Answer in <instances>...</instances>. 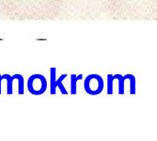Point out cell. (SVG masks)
Wrapping results in <instances>:
<instances>
[{"label": "cell", "mask_w": 157, "mask_h": 141, "mask_svg": "<svg viewBox=\"0 0 157 141\" xmlns=\"http://www.w3.org/2000/svg\"><path fill=\"white\" fill-rule=\"evenodd\" d=\"M84 86L86 93L95 95L102 92L104 88V82L100 76L97 74H90L86 78Z\"/></svg>", "instance_id": "cell-3"}, {"label": "cell", "mask_w": 157, "mask_h": 141, "mask_svg": "<svg viewBox=\"0 0 157 141\" xmlns=\"http://www.w3.org/2000/svg\"><path fill=\"white\" fill-rule=\"evenodd\" d=\"M56 69L51 68V95L56 94Z\"/></svg>", "instance_id": "cell-5"}, {"label": "cell", "mask_w": 157, "mask_h": 141, "mask_svg": "<svg viewBox=\"0 0 157 141\" xmlns=\"http://www.w3.org/2000/svg\"><path fill=\"white\" fill-rule=\"evenodd\" d=\"M82 78V76L80 75V76H78V77H76L75 75H72L71 76V80H72V83H71V94H73V95H75V93H76V91H75V84H76V82L79 80V79H81Z\"/></svg>", "instance_id": "cell-8"}, {"label": "cell", "mask_w": 157, "mask_h": 141, "mask_svg": "<svg viewBox=\"0 0 157 141\" xmlns=\"http://www.w3.org/2000/svg\"><path fill=\"white\" fill-rule=\"evenodd\" d=\"M28 90L33 95H40L47 90V81L41 74H33L28 80Z\"/></svg>", "instance_id": "cell-2"}, {"label": "cell", "mask_w": 157, "mask_h": 141, "mask_svg": "<svg viewBox=\"0 0 157 141\" xmlns=\"http://www.w3.org/2000/svg\"><path fill=\"white\" fill-rule=\"evenodd\" d=\"M104 5L113 18L157 20V0H104Z\"/></svg>", "instance_id": "cell-1"}, {"label": "cell", "mask_w": 157, "mask_h": 141, "mask_svg": "<svg viewBox=\"0 0 157 141\" xmlns=\"http://www.w3.org/2000/svg\"><path fill=\"white\" fill-rule=\"evenodd\" d=\"M2 81H3V78H2V75H0V95H1V83H2Z\"/></svg>", "instance_id": "cell-9"}, {"label": "cell", "mask_w": 157, "mask_h": 141, "mask_svg": "<svg viewBox=\"0 0 157 141\" xmlns=\"http://www.w3.org/2000/svg\"><path fill=\"white\" fill-rule=\"evenodd\" d=\"M3 80H6V94L12 95L13 94V81L15 80L13 76H10L9 74L2 75Z\"/></svg>", "instance_id": "cell-4"}, {"label": "cell", "mask_w": 157, "mask_h": 141, "mask_svg": "<svg viewBox=\"0 0 157 141\" xmlns=\"http://www.w3.org/2000/svg\"><path fill=\"white\" fill-rule=\"evenodd\" d=\"M65 77H66V74H63L58 80H56V87H58V88L61 90L62 94H63V95H67V91L65 90L64 86H63V83H62V82L63 81V79H64Z\"/></svg>", "instance_id": "cell-7"}, {"label": "cell", "mask_w": 157, "mask_h": 141, "mask_svg": "<svg viewBox=\"0 0 157 141\" xmlns=\"http://www.w3.org/2000/svg\"><path fill=\"white\" fill-rule=\"evenodd\" d=\"M14 79H17L18 81V95L24 94V78L21 74H15Z\"/></svg>", "instance_id": "cell-6"}]
</instances>
